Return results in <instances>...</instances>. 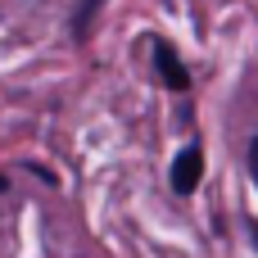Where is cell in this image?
I'll return each mask as SVG.
<instances>
[{
    "label": "cell",
    "instance_id": "5b68a950",
    "mask_svg": "<svg viewBox=\"0 0 258 258\" xmlns=\"http://www.w3.org/2000/svg\"><path fill=\"white\" fill-rule=\"evenodd\" d=\"M254 240H258V231H254Z\"/></svg>",
    "mask_w": 258,
    "mask_h": 258
},
{
    "label": "cell",
    "instance_id": "277c9868",
    "mask_svg": "<svg viewBox=\"0 0 258 258\" xmlns=\"http://www.w3.org/2000/svg\"><path fill=\"white\" fill-rule=\"evenodd\" d=\"M249 172H254V181H258V136H254V145H249Z\"/></svg>",
    "mask_w": 258,
    "mask_h": 258
},
{
    "label": "cell",
    "instance_id": "3957f363",
    "mask_svg": "<svg viewBox=\"0 0 258 258\" xmlns=\"http://www.w3.org/2000/svg\"><path fill=\"white\" fill-rule=\"evenodd\" d=\"M95 5H100V0H82V9H77V36L91 32V14H95Z\"/></svg>",
    "mask_w": 258,
    "mask_h": 258
},
{
    "label": "cell",
    "instance_id": "6da1fadb",
    "mask_svg": "<svg viewBox=\"0 0 258 258\" xmlns=\"http://www.w3.org/2000/svg\"><path fill=\"white\" fill-rule=\"evenodd\" d=\"M200 177H204V150L200 145H186L177 154V163H172V190L177 195H190L200 186Z\"/></svg>",
    "mask_w": 258,
    "mask_h": 258
},
{
    "label": "cell",
    "instance_id": "7a4b0ae2",
    "mask_svg": "<svg viewBox=\"0 0 258 258\" xmlns=\"http://www.w3.org/2000/svg\"><path fill=\"white\" fill-rule=\"evenodd\" d=\"M154 68H159V82L163 86H172V91H186L190 86V73H186V63L172 54V45H163V41H154Z\"/></svg>",
    "mask_w": 258,
    "mask_h": 258
}]
</instances>
